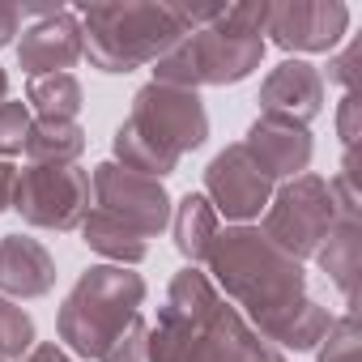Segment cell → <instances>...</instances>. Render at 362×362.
<instances>
[{"label":"cell","instance_id":"52a82bcc","mask_svg":"<svg viewBox=\"0 0 362 362\" xmlns=\"http://www.w3.org/2000/svg\"><path fill=\"white\" fill-rule=\"evenodd\" d=\"M13 205L35 226L69 230L90 209V179L77 166H30L13 179Z\"/></svg>","mask_w":362,"mask_h":362},{"label":"cell","instance_id":"9c48e42d","mask_svg":"<svg viewBox=\"0 0 362 362\" xmlns=\"http://www.w3.org/2000/svg\"><path fill=\"white\" fill-rule=\"evenodd\" d=\"M349 30V9L341 0H294V5H269L264 35H273L286 52H332Z\"/></svg>","mask_w":362,"mask_h":362},{"label":"cell","instance_id":"7c38bea8","mask_svg":"<svg viewBox=\"0 0 362 362\" xmlns=\"http://www.w3.org/2000/svg\"><path fill=\"white\" fill-rule=\"evenodd\" d=\"M243 149L252 153V162L264 170V179H298L311 162V136L303 124L294 119H277V115H260L243 141Z\"/></svg>","mask_w":362,"mask_h":362},{"label":"cell","instance_id":"7402d4cb","mask_svg":"<svg viewBox=\"0 0 362 362\" xmlns=\"http://www.w3.org/2000/svg\"><path fill=\"white\" fill-rule=\"evenodd\" d=\"M30 115L22 103H0V153H18L26 145Z\"/></svg>","mask_w":362,"mask_h":362},{"label":"cell","instance_id":"30bf717a","mask_svg":"<svg viewBox=\"0 0 362 362\" xmlns=\"http://www.w3.org/2000/svg\"><path fill=\"white\" fill-rule=\"evenodd\" d=\"M22 18H35L30 30H22L18 43V60L30 77H52V73H69L81 56V22L73 9H22Z\"/></svg>","mask_w":362,"mask_h":362},{"label":"cell","instance_id":"44dd1931","mask_svg":"<svg viewBox=\"0 0 362 362\" xmlns=\"http://www.w3.org/2000/svg\"><path fill=\"white\" fill-rule=\"evenodd\" d=\"M358 315L354 311H345L341 320H332V328L324 332V354H320V362H358Z\"/></svg>","mask_w":362,"mask_h":362},{"label":"cell","instance_id":"4316f807","mask_svg":"<svg viewBox=\"0 0 362 362\" xmlns=\"http://www.w3.org/2000/svg\"><path fill=\"white\" fill-rule=\"evenodd\" d=\"M5 94H9V77H5V69H0V103H5Z\"/></svg>","mask_w":362,"mask_h":362},{"label":"cell","instance_id":"ba28073f","mask_svg":"<svg viewBox=\"0 0 362 362\" xmlns=\"http://www.w3.org/2000/svg\"><path fill=\"white\" fill-rule=\"evenodd\" d=\"M94 192H98V214H107L111 222H119V226H128L132 235H141V239H149V235H158L162 226H166V218H170V201H166V192H162V184L158 179H149V175H136V170H119V166H98L94 170Z\"/></svg>","mask_w":362,"mask_h":362},{"label":"cell","instance_id":"5b68a950","mask_svg":"<svg viewBox=\"0 0 362 362\" xmlns=\"http://www.w3.org/2000/svg\"><path fill=\"white\" fill-rule=\"evenodd\" d=\"M141 298H145V281L136 273L90 269L60 311V332L77 354L103 358L141 320V311H136Z\"/></svg>","mask_w":362,"mask_h":362},{"label":"cell","instance_id":"7a4b0ae2","mask_svg":"<svg viewBox=\"0 0 362 362\" xmlns=\"http://www.w3.org/2000/svg\"><path fill=\"white\" fill-rule=\"evenodd\" d=\"M205 256H209V269L218 273L222 290L256 315L260 332L273 328L281 315H290L303 303V264L294 256H286L260 230L239 226L230 235H218Z\"/></svg>","mask_w":362,"mask_h":362},{"label":"cell","instance_id":"3957f363","mask_svg":"<svg viewBox=\"0 0 362 362\" xmlns=\"http://www.w3.org/2000/svg\"><path fill=\"white\" fill-rule=\"evenodd\" d=\"M209 132L205 107L197 90L179 86H145L132 98V115L115 132V153L136 175H170L175 162L188 149H197Z\"/></svg>","mask_w":362,"mask_h":362},{"label":"cell","instance_id":"5bb4252c","mask_svg":"<svg viewBox=\"0 0 362 362\" xmlns=\"http://www.w3.org/2000/svg\"><path fill=\"white\" fill-rule=\"evenodd\" d=\"M52 260L47 252L35 243V239H22V235H9L0 243V290L9 294H22V298H35V294H47L52 290Z\"/></svg>","mask_w":362,"mask_h":362},{"label":"cell","instance_id":"e0dca14e","mask_svg":"<svg viewBox=\"0 0 362 362\" xmlns=\"http://www.w3.org/2000/svg\"><path fill=\"white\" fill-rule=\"evenodd\" d=\"M218 239V218H214V205L205 197H184V205H179V218H175V243L184 256L201 260L209 252V243Z\"/></svg>","mask_w":362,"mask_h":362},{"label":"cell","instance_id":"d4e9b609","mask_svg":"<svg viewBox=\"0 0 362 362\" xmlns=\"http://www.w3.org/2000/svg\"><path fill=\"white\" fill-rule=\"evenodd\" d=\"M18 26H22V5H0V47L13 43Z\"/></svg>","mask_w":362,"mask_h":362},{"label":"cell","instance_id":"277c9868","mask_svg":"<svg viewBox=\"0 0 362 362\" xmlns=\"http://www.w3.org/2000/svg\"><path fill=\"white\" fill-rule=\"evenodd\" d=\"M86 56L103 73H132L136 64L162 60L197 26L192 9L175 5H94L77 9Z\"/></svg>","mask_w":362,"mask_h":362},{"label":"cell","instance_id":"8fae6325","mask_svg":"<svg viewBox=\"0 0 362 362\" xmlns=\"http://www.w3.org/2000/svg\"><path fill=\"white\" fill-rule=\"evenodd\" d=\"M205 188L218 201V209L226 218H239V222L264 214L269 192H273V184L264 179V170L252 162V153L243 145H235V149L214 158V166L205 170Z\"/></svg>","mask_w":362,"mask_h":362},{"label":"cell","instance_id":"484cf974","mask_svg":"<svg viewBox=\"0 0 362 362\" xmlns=\"http://www.w3.org/2000/svg\"><path fill=\"white\" fill-rule=\"evenodd\" d=\"M30 362H69V358H64L56 345H39V349L30 354Z\"/></svg>","mask_w":362,"mask_h":362},{"label":"cell","instance_id":"cb8c5ba5","mask_svg":"<svg viewBox=\"0 0 362 362\" xmlns=\"http://www.w3.org/2000/svg\"><path fill=\"white\" fill-rule=\"evenodd\" d=\"M354 124H358V94H345L341 98V119H337L345 149H354Z\"/></svg>","mask_w":362,"mask_h":362},{"label":"cell","instance_id":"6da1fadb","mask_svg":"<svg viewBox=\"0 0 362 362\" xmlns=\"http://www.w3.org/2000/svg\"><path fill=\"white\" fill-rule=\"evenodd\" d=\"M197 26L192 35L166 52L153 69L158 86H226L256 73L264 56V18L269 5H218V9H192Z\"/></svg>","mask_w":362,"mask_h":362},{"label":"cell","instance_id":"4fadbf2b","mask_svg":"<svg viewBox=\"0 0 362 362\" xmlns=\"http://www.w3.org/2000/svg\"><path fill=\"white\" fill-rule=\"evenodd\" d=\"M260 107H264V115L294 119V124L307 128V119H315L324 111V77H320V69H311L307 60H286L281 69H273L264 77Z\"/></svg>","mask_w":362,"mask_h":362},{"label":"cell","instance_id":"ac0fdd59","mask_svg":"<svg viewBox=\"0 0 362 362\" xmlns=\"http://www.w3.org/2000/svg\"><path fill=\"white\" fill-rule=\"evenodd\" d=\"M30 103L43 111V119H73L81 111V86L73 73H52L30 81Z\"/></svg>","mask_w":362,"mask_h":362},{"label":"cell","instance_id":"603a6c76","mask_svg":"<svg viewBox=\"0 0 362 362\" xmlns=\"http://www.w3.org/2000/svg\"><path fill=\"white\" fill-rule=\"evenodd\" d=\"M354 64H358V39L328 64V81H337L345 94H354V81H358V69H354Z\"/></svg>","mask_w":362,"mask_h":362},{"label":"cell","instance_id":"d6986e66","mask_svg":"<svg viewBox=\"0 0 362 362\" xmlns=\"http://www.w3.org/2000/svg\"><path fill=\"white\" fill-rule=\"evenodd\" d=\"M86 247H94V252H103V256H111V260H128V264H136V260L145 256V239L132 235L128 226L111 222L107 214H94V218L86 222Z\"/></svg>","mask_w":362,"mask_h":362},{"label":"cell","instance_id":"8992f818","mask_svg":"<svg viewBox=\"0 0 362 362\" xmlns=\"http://www.w3.org/2000/svg\"><path fill=\"white\" fill-rule=\"evenodd\" d=\"M337 222V205L324 179L315 175H298L294 184L281 188V197L273 201L269 218H264V235L294 260L315 256V247L324 243V235Z\"/></svg>","mask_w":362,"mask_h":362},{"label":"cell","instance_id":"ffe728a7","mask_svg":"<svg viewBox=\"0 0 362 362\" xmlns=\"http://www.w3.org/2000/svg\"><path fill=\"white\" fill-rule=\"evenodd\" d=\"M30 337H35L30 315L18 311L13 303H0V358H18L30 345Z\"/></svg>","mask_w":362,"mask_h":362},{"label":"cell","instance_id":"9a60e30c","mask_svg":"<svg viewBox=\"0 0 362 362\" xmlns=\"http://www.w3.org/2000/svg\"><path fill=\"white\" fill-rule=\"evenodd\" d=\"M328 243H320L315 247V256H320V269L337 281V290L345 294V303H349V311H354V273H358V222H349V218H337L332 222V230L324 235Z\"/></svg>","mask_w":362,"mask_h":362},{"label":"cell","instance_id":"2e32d148","mask_svg":"<svg viewBox=\"0 0 362 362\" xmlns=\"http://www.w3.org/2000/svg\"><path fill=\"white\" fill-rule=\"evenodd\" d=\"M81 145H86V136H81V128H77L73 119H39V124H30L22 149H26L35 162L69 166V162L81 153Z\"/></svg>","mask_w":362,"mask_h":362}]
</instances>
